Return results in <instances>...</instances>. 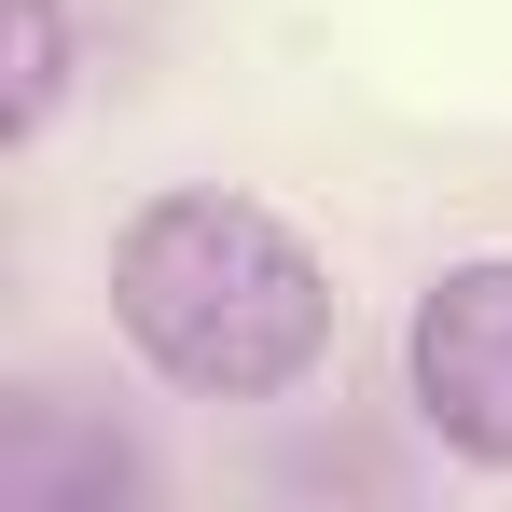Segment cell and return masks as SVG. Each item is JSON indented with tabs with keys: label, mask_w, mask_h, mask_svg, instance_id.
<instances>
[{
	"label": "cell",
	"mask_w": 512,
	"mask_h": 512,
	"mask_svg": "<svg viewBox=\"0 0 512 512\" xmlns=\"http://www.w3.org/2000/svg\"><path fill=\"white\" fill-rule=\"evenodd\" d=\"M111 319L194 402H277L333 360V277L250 194H153L111 236Z\"/></svg>",
	"instance_id": "1"
},
{
	"label": "cell",
	"mask_w": 512,
	"mask_h": 512,
	"mask_svg": "<svg viewBox=\"0 0 512 512\" xmlns=\"http://www.w3.org/2000/svg\"><path fill=\"white\" fill-rule=\"evenodd\" d=\"M402 374H416V416L443 429L457 457L512 471V250L443 263V277L416 291V319H402Z\"/></svg>",
	"instance_id": "2"
},
{
	"label": "cell",
	"mask_w": 512,
	"mask_h": 512,
	"mask_svg": "<svg viewBox=\"0 0 512 512\" xmlns=\"http://www.w3.org/2000/svg\"><path fill=\"white\" fill-rule=\"evenodd\" d=\"M139 499V457L84 429L70 402H42V388H14L0 402V512H111Z\"/></svg>",
	"instance_id": "3"
},
{
	"label": "cell",
	"mask_w": 512,
	"mask_h": 512,
	"mask_svg": "<svg viewBox=\"0 0 512 512\" xmlns=\"http://www.w3.org/2000/svg\"><path fill=\"white\" fill-rule=\"evenodd\" d=\"M14 14V84H0V139H42L56 97H70V14L56 0H0Z\"/></svg>",
	"instance_id": "4"
}]
</instances>
